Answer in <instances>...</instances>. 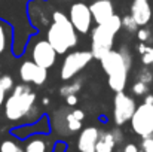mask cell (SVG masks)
<instances>
[{
	"instance_id": "1",
	"label": "cell",
	"mask_w": 153,
	"mask_h": 152,
	"mask_svg": "<svg viewBox=\"0 0 153 152\" xmlns=\"http://www.w3.org/2000/svg\"><path fill=\"white\" fill-rule=\"evenodd\" d=\"M101 67L108 78V87L114 93L125 90L128 82L129 69L132 64V57L126 46H122L119 51H108L101 60Z\"/></svg>"
},
{
	"instance_id": "2",
	"label": "cell",
	"mask_w": 153,
	"mask_h": 152,
	"mask_svg": "<svg viewBox=\"0 0 153 152\" xmlns=\"http://www.w3.org/2000/svg\"><path fill=\"white\" fill-rule=\"evenodd\" d=\"M37 96L28 84H18L13 87L10 96L4 101V116L10 122H19L30 118L36 110Z\"/></svg>"
},
{
	"instance_id": "3",
	"label": "cell",
	"mask_w": 153,
	"mask_h": 152,
	"mask_svg": "<svg viewBox=\"0 0 153 152\" xmlns=\"http://www.w3.org/2000/svg\"><path fill=\"white\" fill-rule=\"evenodd\" d=\"M79 33L73 27L70 18L59 12L55 10L52 13V24L48 28L46 33V40L53 46V49L58 54H65L67 51L74 48L79 43Z\"/></svg>"
},
{
	"instance_id": "4",
	"label": "cell",
	"mask_w": 153,
	"mask_h": 152,
	"mask_svg": "<svg viewBox=\"0 0 153 152\" xmlns=\"http://www.w3.org/2000/svg\"><path fill=\"white\" fill-rule=\"evenodd\" d=\"M122 28V19L119 15H113L108 21L97 24V27L91 31V52L95 60H101L102 57L113 49L114 37L117 31Z\"/></svg>"
},
{
	"instance_id": "5",
	"label": "cell",
	"mask_w": 153,
	"mask_h": 152,
	"mask_svg": "<svg viewBox=\"0 0 153 152\" xmlns=\"http://www.w3.org/2000/svg\"><path fill=\"white\" fill-rule=\"evenodd\" d=\"M94 60V55L91 51H73L65 55L59 76L62 81H70L76 75H79L91 61Z\"/></svg>"
},
{
	"instance_id": "6",
	"label": "cell",
	"mask_w": 153,
	"mask_h": 152,
	"mask_svg": "<svg viewBox=\"0 0 153 152\" xmlns=\"http://www.w3.org/2000/svg\"><path fill=\"white\" fill-rule=\"evenodd\" d=\"M131 128L132 131L143 137L152 136L153 134V104L149 103H141L140 106H137L132 118H131Z\"/></svg>"
},
{
	"instance_id": "7",
	"label": "cell",
	"mask_w": 153,
	"mask_h": 152,
	"mask_svg": "<svg viewBox=\"0 0 153 152\" xmlns=\"http://www.w3.org/2000/svg\"><path fill=\"white\" fill-rule=\"evenodd\" d=\"M135 109H137V104H135V100L131 96H128L123 91L116 93L114 100H113V119H114V124L117 127H120V125L129 122L134 112H135Z\"/></svg>"
},
{
	"instance_id": "8",
	"label": "cell",
	"mask_w": 153,
	"mask_h": 152,
	"mask_svg": "<svg viewBox=\"0 0 153 152\" xmlns=\"http://www.w3.org/2000/svg\"><path fill=\"white\" fill-rule=\"evenodd\" d=\"M68 18H70L73 27L76 28V31L80 34H86L91 30V25L94 21L89 6L83 1H76L70 6Z\"/></svg>"
},
{
	"instance_id": "9",
	"label": "cell",
	"mask_w": 153,
	"mask_h": 152,
	"mask_svg": "<svg viewBox=\"0 0 153 152\" xmlns=\"http://www.w3.org/2000/svg\"><path fill=\"white\" fill-rule=\"evenodd\" d=\"M56 55L58 52L53 49V46L46 39L37 40L31 49V60L43 69H51L56 63Z\"/></svg>"
},
{
	"instance_id": "10",
	"label": "cell",
	"mask_w": 153,
	"mask_h": 152,
	"mask_svg": "<svg viewBox=\"0 0 153 152\" xmlns=\"http://www.w3.org/2000/svg\"><path fill=\"white\" fill-rule=\"evenodd\" d=\"M19 78L24 84H34L40 87L48 79V69L40 67L33 60H25L19 66Z\"/></svg>"
},
{
	"instance_id": "11",
	"label": "cell",
	"mask_w": 153,
	"mask_h": 152,
	"mask_svg": "<svg viewBox=\"0 0 153 152\" xmlns=\"http://www.w3.org/2000/svg\"><path fill=\"white\" fill-rule=\"evenodd\" d=\"M100 130L97 127H85L80 130L77 139V149L79 152H95V146L100 137Z\"/></svg>"
},
{
	"instance_id": "12",
	"label": "cell",
	"mask_w": 153,
	"mask_h": 152,
	"mask_svg": "<svg viewBox=\"0 0 153 152\" xmlns=\"http://www.w3.org/2000/svg\"><path fill=\"white\" fill-rule=\"evenodd\" d=\"M138 27H146L149 21L152 19V6L149 0H132L131 4V13H129Z\"/></svg>"
},
{
	"instance_id": "13",
	"label": "cell",
	"mask_w": 153,
	"mask_h": 152,
	"mask_svg": "<svg viewBox=\"0 0 153 152\" xmlns=\"http://www.w3.org/2000/svg\"><path fill=\"white\" fill-rule=\"evenodd\" d=\"M89 9L92 13V19L97 24H102L108 21L114 15V6L111 0H95L94 3L89 4Z\"/></svg>"
},
{
	"instance_id": "14",
	"label": "cell",
	"mask_w": 153,
	"mask_h": 152,
	"mask_svg": "<svg viewBox=\"0 0 153 152\" xmlns=\"http://www.w3.org/2000/svg\"><path fill=\"white\" fill-rule=\"evenodd\" d=\"M116 140L111 134V131H102L100 133L97 146H95V152H113L114 146H116Z\"/></svg>"
},
{
	"instance_id": "15",
	"label": "cell",
	"mask_w": 153,
	"mask_h": 152,
	"mask_svg": "<svg viewBox=\"0 0 153 152\" xmlns=\"http://www.w3.org/2000/svg\"><path fill=\"white\" fill-rule=\"evenodd\" d=\"M24 152H48V143L42 136H33L27 142Z\"/></svg>"
},
{
	"instance_id": "16",
	"label": "cell",
	"mask_w": 153,
	"mask_h": 152,
	"mask_svg": "<svg viewBox=\"0 0 153 152\" xmlns=\"http://www.w3.org/2000/svg\"><path fill=\"white\" fill-rule=\"evenodd\" d=\"M10 27L0 19V55L4 54L10 45Z\"/></svg>"
},
{
	"instance_id": "17",
	"label": "cell",
	"mask_w": 153,
	"mask_h": 152,
	"mask_svg": "<svg viewBox=\"0 0 153 152\" xmlns=\"http://www.w3.org/2000/svg\"><path fill=\"white\" fill-rule=\"evenodd\" d=\"M82 82H83V79H82V78H77V79H74V81L70 82V84H64V85L59 88V96H62V97L76 96V94L82 90Z\"/></svg>"
},
{
	"instance_id": "18",
	"label": "cell",
	"mask_w": 153,
	"mask_h": 152,
	"mask_svg": "<svg viewBox=\"0 0 153 152\" xmlns=\"http://www.w3.org/2000/svg\"><path fill=\"white\" fill-rule=\"evenodd\" d=\"M82 122H83V121L77 119L71 112H68V113L64 116V124H65L67 133H76V131H80V130H82Z\"/></svg>"
},
{
	"instance_id": "19",
	"label": "cell",
	"mask_w": 153,
	"mask_h": 152,
	"mask_svg": "<svg viewBox=\"0 0 153 152\" xmlns=\"http://www.w3.org/2000/svg\"><path fill=\"white\" fill-rule=\"evenodd\" d=\"M137 49H138V54L141 55V63L147 67L153 66V46H149V45L140 42Z\"/></svg>"
},
{
	"instance_id": "20",
	"label": "cell",
	"mask_w": 153,
	"mask_h": 152,
	"mask_svg": "<svg viewBox=\"0 0 153 152\" xmlns=\"http://www.w3.org/2000/svg\"><path fill=\"white\" fill-rule=\"evenodd\" d=\"M137 81H140V82H144V84L150 85V84L153 82V72L147 67V66H144L143 69H140V70H138V73H137Z\"/></svg>"
},
{
	"instance_id": "21",
	"label": "cell",
	"mask_w": 153,
	"mask_h": 152,
	"mask_svg": "<svg viewBox=\"0 0 153 152\" xmlns=\"http://www.w3.org/2000/svg\"><path fill=\"white\" fill-rule=\"evenodd\" d=\"M0 152H24V148L13 140H3L0 145Z\"/></svg>"
},
{
	"instance_id": "22",
	"label": "cell",
	"mask_w": 153,
	"mask_h": 152,
	"mask_svg": "<svg viewBox=\"0 0 153 152\" xmlns=\"http://www.w3.org/2000/svg\"><path fill=\"white\" fill-rule=\"evenodd\" d=\"M122 28H125V30L129 31V33H134V31L138 30V24L135 22V19H134L131 15H125V16L122 18Z\"/></svg>"
},
{
	"instance_id": "23",
	"label": "cell",
	"mask_w": 153,
	"mask_h": 152,
	"mask_svg": "<svg viewBox=\"0 0 153 152\" xmlns=\"http://www.w3.org/2000/svg\"><path fill=\"white\" fill-rule=\"evenodd\" d=\"M132 93L138 97H144L149 94V85L144 84V82H140V81H135V84H132Z\"/></svg>"
},
{
	"instance_id": "24",
	"label": "cell",
	"mask_w": 153,
	"mask_h": 152,
	"mask_svg": "<svg viewBox=\"0 0 153 152\" xmlns=\"http://www.w3.org/2000/svg\"><path fill=\"white\" fill-rule=\"evenodd\" d=\"M0 87H1L6 93L12 91L13 87H15V82H13L12 76H9V75H3V76H0Z\"/></svg>"
},
{
	"instance_id": "25",
	"label": "cell",
	"mask_w": 153,
	"mask_h": 152,
	"mask_svg": "<svg viewBox=\"0 0 153 152\" xmlns=\"http://www.w3.org/2000/svg\"><path fill=\"white\" fill-rule=\"evenodd\" d=\"M137 37H138V40H140L141 43H146V42L150 40L152 33H150L149 28H146V27H140V28L137 30Z\"/></svg>"
},
{
	"instance_id": "26",
	"label": "cell",
	"mask_w": 153,
	"mask_h": 152,
	"mask_svg": "<svg viewBox=\"0 0 153 152\" xmlns=\"http://www.w3.org/2000/svg\"><path fill=\"white\" fill-rule=\"evenodd\" d=\"M140 151L141 152H153V134L143 137L141 145H140Z\"/></svg>"
},
{
	"instance_id": "27",
	"label": "cell",
	"mask_w": 153,
	"mask_h": 152,
	"mask_svg": "<svg viewBox=\"0 0 153 152\" xmlns=\"http://www.w3.org/2000/svg\"><path fill=\"white\" fill-rule=\"evenodd\" d=\"M110 131H111V134H113L116 143H120V142L123 140V133H122L119 128H113V130H110Z\"/></svg>"
},
{
	"instance_id": "28",
	"label": "cell",
	"mask_w": 153,
	"mask_h": 152,
	"mask_svg": "<svg viewBox=\"0 0 153 152\" xmlns=\"http://www.w3.org/2000/svg\"><path fill=\"white\" fill-rule=\"evenodd\" d=\"M123 152H140V148L135 143H126L123 148Z\"/></svg>"
},
{
	"instance_id": "29",
	"label": "cell",
	"mask_w": 153,
	"mask_h": 152,
	"mask_svg": "<svg viewBox=\"0 0 153 152\" xmlns=\"http://www.w3.org/2000/svg\"><path fill=\"white\" fill-rule=\"evenodd\" d=\"M65 101H67L68 106H76L77 104V96H68V97H65Z\"/></svg>"
},
{
	"instance_id": "30",
	"label": "cell",
	"mask_w": 153,
	"mask_h": 152,
	"mask_svg": "<svg viewBox=\"0 0 153 152\" xmlns=\"http://www.w3.org/2000/svg\"><path fill=\"white\" fill-rule=\"evenodd\" d=\"M65 151V145L62 143V142H58L56 145H55V149H53V152H64Z\"/></svg>"
},
{
	"instance_id": "31",
	"label": "cell",
	"mask_w": 153,
	"mask_h": 152,
	"mask_svg": "<svg viewBox=\"0 0 153 152\" xmlns=\"http://www.w3.org/2000/svg\"><path fill=\"white\" fill-rule=\"evenodd\" d=\"M4 101H6V91L0 87V106L4 104Z\"/></svg>"
},
{
	"instance_id": "32",
	"label": "cell",
	"mask_w": 153,
	"mask_h": 152,
	"mask_svg": "<svg viewBox=\"0 0 153 152\" xmlns=\"http://www.w3.org/2000/svg\"><path fill=\"white\" fill-rule=\"evenodd\" d=\"M144 103L153 104V94H147V96H144Z\"/></svg>"
},
{
	"instance_id": "33",
	"label": "cell",
	"mask_w": 153,
	"mask_h": 152,
	"mask_svg": "<svg viewBox=\"0 0 153 152\" xmlns=\"http://www.w3.org/2000/svg\"><path fill=\"white\" fill-rule=\"evenodd\" d=\"M48 103H49V99H48V97H45V99H43V104H48Z\"/></svg>"
},
{
	"instance_id": "34",
	"label": "cell",
	"mask_w": 153,
	"mask_h": 152,
	"mask_svg": "<svg viewBox=\"0 0 153 152\" xmlns=\"http://www.w3.org/2000/svg\"><path fill=\"white\" fill-rule=\"evenodd\" d=\"M152 19H153V6H152Z\"/></svg>"
},
{
	"instance_id": "35",
	"label": "cell",
	"mask_w": 153,
	"mask_h": 152,
	"mask_svg": "<svg viewBox=\"0 0 153 152\" xmlns=\"http://www.w3.org/2000/svg\"><path fill=\"white\" fill-rule=\"evenodd\" d=\"M62 1H64V0H62Z\"/></svg>"
}]
</instances>
